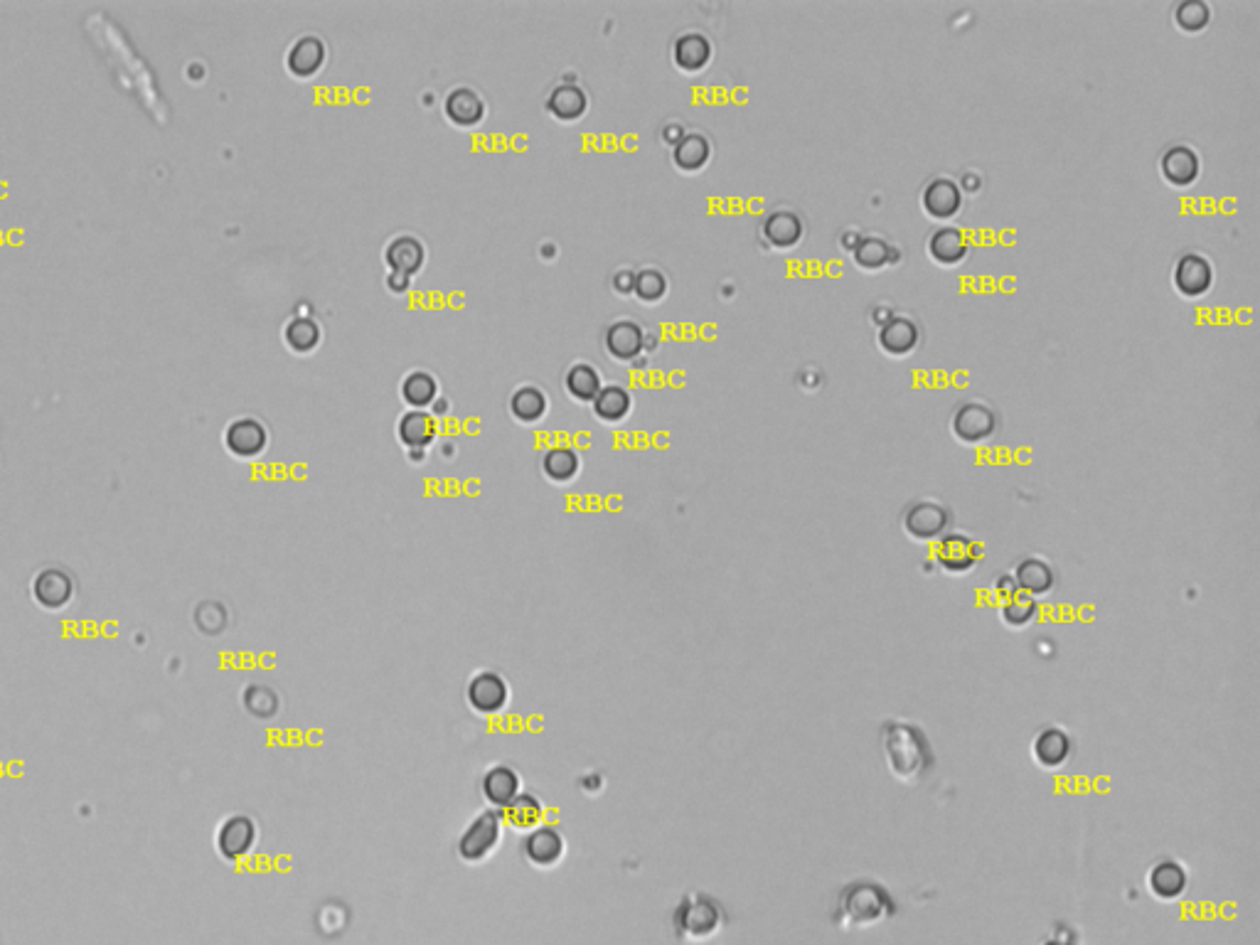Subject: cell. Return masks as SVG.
Masks as SVG:
<instances>
[{
    "mask_svg": "<svg viewBox=\"0 0 1260 945\" xmlns=\"http://www.w3.org/2000/svg\"><path fill=\"white\" fill-rule=\"evenodd\" d=\"M879 741H882L886 768L904 786H916V783L926 781V776L936 766L931 741H928L921 726L891 719V722L882 724Z\"/></svg>",
    "mask_w": 1260,
    "mask_h": 945,
    "instance_id": "cell-1",
    "label": "cell"
},
{
    "mask_svg": "<svg viewBox=\"0 0 1260 945\" xmlns=\"http://www.w3.org/2000/svg\"><path fill=\"white\" fill-rule=\"evenodd\" d=\"M896 914V901L891 899L889 891L882 884L859 879V882L847 884L837 896L835 914L832 921L842 931H869L882 923L891 921Z\"/></svg>",
    "mask_w": 1260,
    "mask_h": 945,
    "instance_id": "cell-2",
    "label": "cell"
},
{
    "mask_svg": "<svg viewBox=\"0 0 1260 945\" xmlns=\"http://www.w3.org/2000/svg\"><path fill=\"white\" fill-rule=\"evenodd\" d=\"M677 938L687 943H707L722 933L726 916L722 904L707 894H687L672 916Z\"/></svg>",
    "mask_w": 1260,
    "mask_h": 945,
    "instance_id": "cell-3",
    "label": "cell"
},
{
    "mask_svg": "<svg viewBox=\"0 0 1260 945\" xmlns=\"http://www.w3.org/2000/svg\"><path fill=\"white\" fill-rule=\"evenodd\" d=\"M950 525V512L948 507L938 500H916L904 510V517H901V527H904L906 537H911L914 542H936L945 535Z\"/></svg>",
    "mask_w": 1260,
    "mask_h": 945,
    "instance_id": "cell-4",
    "label": "cell"
},
{
    "mask_svg": "<svg viewBox=\"0 0 1260 945\" xmlns=\"http://www.w3.org/2000/svg\"><path fill=\"white\" fill-rule=\"evenodd\" d=\"M982 559V547L973 537L963 532L943 535L938 539V547L933 552V564L948 576H968L973 574Z\"/></svg>",
    "mask_w": 1260,
    "mask_h": 945,
    "instance_id": "cell-5",
    "label": "cell"
},
{
    "mask_svg": "<svg viewBox=\"0 0 1260 945\" xmlns=\"http://www.w3.org/2000/svg\"><path fill=\"white\" fill-rule=\"evenodd\" d=\"M500 837H503V813L488 810V813L478 815L463 832L461 840H458V854L471 864L485 862L495 852Z\"/></svg>",
    "mask_w": 1260,
    "mask_h": 945,
    "instance_id": "cell-6",
    "label": "cell"
},
{
    "mask_svg": "<svg viewBox=\"0 0 1260 945\" xmlns=\"http://www.w3.org/2000/svg\"><path fill=\"white\" fill-rule=\"evenodd\" d=\"M1145 889L1160 904H1174L1189 889V874L1177 859H1157L1145 874Z\"/></svg>",
    "mask_w": 1260,
    "mask_h": 945,
    "instance_id": "cell-7",
    "label": "cell"
},
{
    "mask_svg": "<svg viewBox=\"0 0 1260 945\" xmlns=\"http://www.w3.org/2000/svg\"><path fill=\"white\" fill-rule=\"evenodd\" d=\"M950 429H953L955 439L970 443H982L990 439L997 429V416L987 404L982 402H965L955 409L953 421H950Z\"/></svg>",
    "mask_w": 1260,
    "mask_h": 945,
    "instance_id": "cell-8",
    "label": "cell"
},
{
    "mask_svg": "<svg viewBox=\"0 0 1260 945\" xmlns=\"http://www.w3.org/2000/svg\"><path fill=\"white\" fill-rule=\"evenodd\" d=\"M1029 754H1032L1034 766L1041 771H1061L1073 758V739L1059 726H1046L1032 739Z\"/></svg>",
    "mask_w": 1260,
    "mask_h": 945,
    "instance_id": "cell-9",
    "label": "cell"
},
{
    "mask_svg": "<svg viewBox=\"0 0 1260 945\" xmlns=\"http://www.w3.org/2000/svg\"><path fill=\"white\" fill-rule=\"evenodd\" d=\"M256 845V825L247 815H232L217 830V852L229 862L247 857Z\"/></svg>",
    "mask_w": 1260,
    "mask_h": 945,
    "instance_id": "cell-10",
    "label": "cell"
},
{
    "mask_svg": "<svg viewBox=\"0 0 1260 945\" xmlns=\"http://www.w3.org/2000/svg\"><path fill=\"white\" fill-rule=\"evenodd\" d=\"M32 599L45 611H62L74 599V581L62 569H42L32 579Z\"/></svg>",
    "mask_w": 1260,
    "mask_h": 945,
    "instance_id": "cell-11",
    "label": "cell"
},
{
    "mask_svg": "<svg viewBox=\"0 0 1260 945\" xmlns=\"http://www.w3.org/2000/svg\"><path fill=\"white\" fill-rule=\"evenodd\" d=\"M1017 584V591L1024 596H1032V599H1044L1054 591L1056 586V574L1051 569L1049 562L1039 557H1027L1022 562H1017V567L1012 569L1009 574Z\"/></svg>",
    "mask_w": 1260,
    "mask_h": 945,
    "instance_id": "cell-12",
    "label": "cell"
},
{
    "mask_svg": "<svg viewBox=\"0 0 1260 945\" xmlns=\"http://www.w3.org/2000/svg\"><path fill=\"white\" fill-rule=\"evenodd\" d=\"M1214 281V269L1209 259L1201 254H1184L1174 266V286L1179 293L1189 298L1204 296Z\"/></svg>",
    "mask_w": 1260,
    "mask_h": 945,
    "instance_id": "cell-13",
    "label": "cell"
},
{
    "mask_svg": "<svg viewBox=\"0 0 1260 945\" xmlns=\"http://www.w3.org/2000/svg\"><path fill=\"white\" fill-rule=\"evenodd\" d=\"M522 852L532 867L549 869L564 857V837L554 827H535L522 842Z\"/></svg>",
    "mask_w": 1260,
    "mask_h": 945,
    "instance_id": "cell-14",
    "label": "cell"
},
{
    "mask_svg": "<svg viewBox=\"0 0 1260 945\" xmlns=\"http://www.w3.org/2000/svg\"><path fill=\"white\" fill-rule=\"evenodd\" d=\"M507 682L495 672H480L468 685V704L480 714H493L507 704Z\"/></svg>",
    "mask_w": 1260,
    "mask_h": 945,
    "instance_id": "cell-15",
    "label": "cell"
},
{
    "mask_svg": "<svg viewBox=\"0 0 1260 945\" xmlns=\"http://www.w3.org/2000/svg\"><path fill=\"white\" fill-rule=\"evenodd\" d=\"M1160 170H1162V175H1165L1167 183L1184 188V185H1192L1194 180L1199 178L1201 163H1199V156L1192 151V148L1177 143V146H1169L1167 151L1162 153Z\"/></svg>",
    "mask_w": 1260,
    "mask_h": 945,
    "instance_id": "cell-16",
    "label": "cell"
},
{
    "mask_svg": "<svg viewBox=\"0 0 1260 945\" xmlns=\"http://www.w3.org/2000/svg\"><path fill=\"white\" fill-rule=\"evenodd\" d=\"M963 205V192L948 178H936L923 190V210L936 220H950Z\"/></svg>",
    "mask_w": 1260,
    "mask_h": 945,
    "instance_id": "cell-17",
    "label": "cell"
},
{
    "mask_svg": "<svg viewBox=\"0 0 1260 945\" xmlns=\"http://www.w3.org/2000/svg\"><path fill=\"white\" fill-rule=\"evenodd\" d=\"M224 441H227L229 451L237 453V456H244V458L256 456V453L264 451L266 431H264V426L259 424V421L239 419V421H232V424H229Z\"/></svg>",
    "mask_w": 1260,
    "mask_h": 945,
    "instance_id": "cell-18",
    "label": "cell"
},
{
    "mask_svg": "<svg viewBox=\"0 0 1260 945\" xmlns=\"http://www.w3.org/2000/svg\"><path fill=\"white\" fill-rule=\"evenodd\" d=\"M483 795L495 810H505L520 795V778L512 768L495 766L483 778Z\"/></svg>",
    "mask_w": 1260,
    "mask_h": 945,
    "instance_id": "cell-19",
    "label": "cell"
},
{
    "mask_svg": "<svg viewBox=\"0 0 1260 945\" xmlns=\"http://www.w3.org/2000/svg\"><path fill=\"white\" fill-rule=\"evenodd\" d=\"M1039 601L1032 599V596H1024V594H1014L1012 599L997 603V616H1000V623L1007 630H1027L1032 628L1034 623L1039 621Z\"/></svg>",
    "mask_w": 1260,
    "mask_h": 945,
    "instance_id": "cell-20",
    "label": "cell"
},
{
    "mask_svg": "<svg viewBox=\"0 0 1260 945\" xmlns=\"http://www.w3.org/2000/svg\"><path fill=\"white\" fill-rule=\"evenodd\" d=\"M763 237H766L773 247H781V249L793 247V244H798L800 237H803V220L790 210L771 212V215L766 217V222H763Z\"/></svg>",
    "mask_w": 1260,
    "mask_h": 945,
    "instance_id": "cell-21",
    "label": "cell"
},
{
    "mask_svg": "<svg viewBox=\"0 0 1260 945\" xmlns=\"http://www.w3.org/2000/svg\"><path fill=\"white\" fill-rule=\"evenodd\" d=\"M928 254L938 261V264L945 266H953L960 264L968 254V242H965V234L960 232L958 227H941L931 234L928 239Z\"/></svg>",
    "mask_w": 1260,
    "mask_h": 945,
    "instance_id": "cell-22",
    "label": "cell"
},
{
    "mask_svg": "<svg viewBox=\"0 0 1260 945\" xmlns=\"http://www.w3.org/2000/svg\"><path fill=\"white\" fill-rule=\"evenodd\" d=\"M879 345L889 355H909L918 345V328L911 318H891L879 330Z\"/></svg>",
    "mask_w": 1260,
    "mask_h": 945,
    "instance_id": "cell-23",
    "label": "cell"
},
{
    "mask_svg": "<svg viewBox=\"0 0 1260 945\" xmlns=\"http://www.w3.org/2000/svg\"><path fill=\"white\" fill-rule=\"evenodd\" d=\"M323 55V42L318 37H303L288 52V69L293 74H298V77H311L313 72H318L320 64H323Z\"/></svg>",
    "mask_w": 1260,
    "mask_h": 945,
    "instance_id": "cell-24",
    "label": "cell"
},
{
    "mask_svg": "<svg viewBox=\"0 0 1260 945\" xmlns=\"http://www.w3.org/2000/svg\"><path fill=\"white\" fill-rule=\"evenodd\" d=\"M387 261L397 274H414L424 261V249L414 237H397L387 247Z\"/></svg>",
    "mask_w": 1260,
    "mask_h": 945,
    "instance_id": "cell-25",
    "label": "cell"
},
{
    "mask_svg": "<svg viewBox=\"0 0 1260 945\" xmlns=\"http://www.w3.org/2000/svg\"><path fill=\"white\" fill-rule=\"evenodd\" d=\"M606 347L616 357H635L643 347V330L630 320L613 323L606 333Z\"/></svg>",
    "mask_w": 1260,
    "mask_h": 945,
    "instance_id": "cell-26",
    "label": "cell"
},
{
    "mask_svg": "<svg viewBox=\"0 0 1260 945\" xmlns=\"http://www.w3.org/2000/svg\"><path fill=\"white\" fill-rule=\"evenodd\" d=\"M500 813H503V820L507 825H512L515 830L530 832L539 827V820H542V803L537 798H532V795H517Z\"/></svg>",
    "mask_w": 1260,
    "mask_h": 945,
    "instance_id": "cell-27",
    "label": "cell"
},
{
    "mask_svg": "<svg viewBox=\"0 0 1260 945\" xmlns=\"http://www.w3.org/2000/svg\"><path fill=\"white\" fill-rule=\"evenodd\" d=\"M709 55H712V45H709L707 37L699 35V32H687V35H682L675 45V60L680 67H685V69L704 67L709 60Z\"/></svg>",
    "mask_w": 1260,
    "mask_h": 945,
    "instance_id": "cell-28",
    "label": "cell"
},
{
    "mask_svg": "<svg viewBox=\"0 0 1260 945\" xmlns=\"http://www.w3.org/2000/svg\"><path fill=\"white\" fill-rule=\"evenodd\" d=\"M446 114L456 124H475L483 116V101L471 89H456L446 99Z\"/></svg>",
    "mask_w": 1260,
    "mask_h": 945,
    "instance_id": "cell-29",
    "label": "cell"
},
{
    "mask_svg": "<svg viewBox=\"0 0 1260 945\" xmlns=\"http://www.w3.org/2000/svg\"><path fill=\"white\" fill-rule=\"evenodd\" d=\"M434 434V419L429 414H424V411H409L399 421V436H402L404 443H409L414 448L426 446V443L434 439Z\"/></svg>",
    "mask_w": 1260,
    "mask_h": 945,
    "instance_id": "cell-30",
    "label": "cell"
},
{
    "mask_svg": "<svg viewBox=\"0 0 1260 945\" xmlns=\"http://www.w3.org/2000/svg\"><path fill=\"white\" fill-rule=\"evenodd\" d=\"M586 109V96L581 92L579 87L574 84H564V87H557L549 96V111L559 119H576L579 114H584Z\"/></svg>",
    "mask_w": 1260,
    "mask_h": 945,
    "instance_id": "cell-31",
    "label": "cell"
},
{
    "mask_svg": "<svg viewBox=\"0 0 1260 945\" xmlns=\"http://www.w3.org/2000/svg\"><path fill=\"white\" fill-rule=\"evenodd\" d=\"M707 158H709V143H707V138H704V136H697V133H692V136H685V138H680V141H677V146H675V163L680 165L682 170L702 168V165L707 163Z\"/></svg>",
    "mask_w": 1260,
    "mask_h": 945,
    "instance_id": "cell-32",
    "label": "cell"
},
{
    "mask_svg": "<svg viewBox=\"0 0 1260 945\" xmlns=\"http://www.w3.org/2000/svg\"><path fill=\"white\" fill-rule=\"evenodd\" d=\"M852 252H854V261H857L862 269L877 271V269H882V266H886L891 249L882 237H862Z\"/></svg>",
    "mask_w": 1260,
    "mask_h": 945,
    "instance_id": "cell-33",
    "label": "cell"
},
{
    "mask_svg": "<svg viewBox=\"0 0 1260 945\" xmlns=\"http://www.w3.org/2000/svg\"><path fill=\"white\" fill-rule=\"evenodd\" d=\"M594 409L603 419H621L630 409V394L623 387H618V384L603 387L594 397Z\"/></svg>",
    "mask_w": 1260,
    "mask_h": 945,
    "instance_id": "cell-34",
    "label": "cell"
},
{
    "mask_svg": "<svg viewBox=\"0 0 1260 945\" xmlns=\"http://www.w3.org/2000/svg\"><path fill=\"white\" fill-rule=\"evenodd\" d=\"M567 387L574 397L594 399L601 389L599 372H596L591 365H584V362H581V365H574L567 375Z\"/></svg>",
    "mask_w": 1260,
    "mask_h": 945,
    "instance_id": "cell-35",
    "label": "cell"
},
{
    "mask_svg": "<svg viewBox=\"0 0 1260 945\" xmlns=\"http://www.w3.org/2000/svg\"><path fill=\"white\" fill-rule=\"evenodd\" d=\"M542 466H544V471H547L549 478L569 480L571 475L576 473V468H579V458H576V453L571 451V448L557 446V448H549L547 456H544V461H542Z\"/></svg>",
    "mask_w": 1260,
    "mask_h": 945,
    "instance_id": "cell-36",
    "label": "cell"
},
{
    "mask_svg": "<svg viewBox=\"0 0 1260 945\" xmlns=\"http://www.w3.org/2000/svg\"><path fill=\"white\" fill-rule=\"evenodd\" d=\"M1174 20H1177V25L1182 30L1197 32L1209 25L1211 10L1204 0H1187V3L1177 5V10H1174Z\"/></svg>",
    "mask_w": 1260,
    "mask_h": 945,
    "instance_id": "cell-37",
    "label": "cell"
},
{
    "mask_svg": "<svg viewBox=\"0 0 1260 945\" xmlns=\"http://www.w3.org/2000/svg\"><path fill=\"white\" fill-rule=\"evenodd\" d=\"M404 399L414 404V407H424V404L434 402L436 397V382L434 377L426 375V372H411V375L404 379Z\"/></svg>",
    "mask_w": 1260,
    "mask_h": 945,
    "instance_id": "cell-38",
    "label": "cell"
},
{
    "mask_svg": "<svg viewBox=\"0 0 1260 945\" xmlns=\"http://www.w3.org/2000/svg\"><path fill=\"white\" fill-rule=\"evenodd\" d=\"M510 407H512V411H515L517 416H520V419L535 421V419H539V416H542V411H544V407H547V402H544V394L539 392L537 387H522V389H517L515 394H512Z\"/></svg>",
    "mask_w": 1260,
    "mask_h": 945,
    "instance_id": "cell-39",
    "label": "cell"
},
{
    "mask_svg": "<svg viewBox=\"0 0 1260 945\" xmlns=\"http://www.w3.org/2000/svg\"><path fill=\"white\" fill-rule=\"evenodd\" d=\"M318 338H320V330L311 318H296L288 323L286 340L293 350H298V352L311 350V347H315V343H318Z\"/></svg>",
    "mask_w": 1260,
    "mask_h": 945,
    "instance_id": "cell-40",
    "label": "cell"
},
{
    "mask_svg": "<svg viewBox=\"0 0 1260 945\" xmlns=\"http://www.w3.org/2000/svg\"><path fill=\"white\" fill-rule=\"evenodd\" d=\"M244 704H247V709L254 714V717H271V714L276 712V707H279V702H276L274 692H271L269 687H256V685L244 692Z\"/></svg>",
    "mask_w": 1260,
    "mask_h": 945,
    "instance_id": "cell-41",
    "label": "cell"
},
{
    "mask_svg": "<svg viewBox=\"0 0 1260 945\" xmlns=\"http://www.w3.org/2000/svg\"><path fill=\"white\" fill-rule=\"evenodd\" d=\"M633 291L638 293L640 298H645V301H655V298H660L662 293H665V279H662L660 271H653V269L640 271V274L635 276Z\"/></svg>",
    "mask_w": 1260,
    "mask_h": 945,
    "instance_id": "cell-42",
    "label": "cell"
},
{
    "mask_svg": "<svg viewBox=\"0 0 1260 945\" xmlns=\"http://www.w3.org/2000/svg\"><path fill=\"white\" fill-rule=\"evenodd\" d=\"M990 594H992V599H995L997 603H1002V601L1012 599V596H1014V594H1019V591H1017V584H1014L1012 576H1009V574H1000V576H997L995 581H992Z\"/></svg>",
    "mask_w": 1260,
    "mask_h": 945,
    "instance_id": "cell-43",
    "label": "cell"
},
{
    "mask_svg": "<svg viewBox=\"0 0 1260 945\" xmlns=\"http://www.w3.org/2000/svg\"><path fill=\"white\" fill-rule=\"evenodd\" d=\"M1039 945H1076V936H1073L1071 928L1059 926L1051 931L1049 938H1044Z\"/></svg>",
    "mask_w": 1260,
    "mask_h": 945,
    "instance_id": "cell-44",
    "label": "cell"
},
{
    "mask_svg": "<svg viewBox=\"0 0 1260 945\" xmlns=\"http://www.w3.org/2000/svg\"><path fill=\"white\" fill-rule=\"evenodd\" d=\"M633 284H635V276L630 274V271H623V274L616 276V288H618V291H626V293L633 291Z\"/></svg>",
    "mask_w": 1260,
    "mask_h": 945,
    "instance_id": "cell-45",
    "label": "cell"
},
{
    "mask_svg": "<svg viewBox=\"0 0 1260 945\" xmlns=\"http://www.w3.org/2000/svg\"><path fill=\"white\" fill-rule=\"evenodd\" d=\"M407 286H409V276L397 274V271H394V274L389 276V288H392V291H404V288H407Z\"/></svg>",
    "mask_w": 1260,
    "mask_h": 945,
    "instance_id": "cell-46",
    "label": "cell"
}]
</instances>
